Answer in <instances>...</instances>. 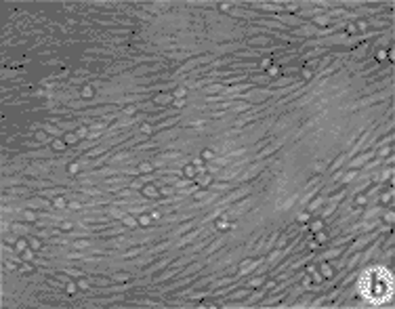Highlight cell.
Segmentation results:
<instances>
[{
  "mask_svg": "<svg viewBox=\"0 0 395 309\" xmlns=\"http://www.w3.org/2000/svg\"><path fill=\"white\" fill-rule=\"evenodd\" d=\"M345 198V191H338V194L334 196V198H330V202H328V208L326 210H322V217H328V215H330L334 208H336V204L340 202V200H343Z\"/></svg>",
  "mask_w": 395,
  "mask_h": 309,
  "instance_id": "obj_1",
  "label": "cell"
},
{
  "mask_svg": "<svg viewBox=\"0 0 395 309\" xmlns=\"http://www.w3.org/2000/svg\"><path fill=\"white\" fill-rule=\"evenodd\" d=\"M372 156H374V149H370V151H364L359 158H355V160L351 162V166H359V164H364V162H368V160H372Z\"/></svg>",
  "mask_w": 395,
  "mask_h": 309,
  "instance_id": "obj_2",
  "label": "cell"
},
{
  "mask_svg": "<svg viewBox=\"0 0 395 309\" xmlns=\"http://www.w3.org/2000/svg\"><path fill=\"white\" fill-rule=\"evenodd\" d=\"M30 206L32 208H48V206H53V202L50 200H32Z\"/></svg>",
  "mask_w": 395,
  "mask_h": 309,
  "instance_id": "obj_3",
  "label": "cell"
},
{
  "mask_svg": "<svg viewBox=\"0 0 395 309\" xmlns=\"http://www.w3.org/2000/svg\"><path fill=\"white\" fill-rule=\"evenodd\" d=\"M246 294H250V286L242 288L240 292H233V294L229 292V301H231V299H233V301H240V299H244V297H246Z\"/></svg>",
  "mask_w": 395,
  "mask_h": 309,
  "instance_id": "obj_4",
  "label": "cell"
},
{
  "mask_svg": "<svg viewBox=\"0 0 395 309\" xmlns=\"http://www.w3.org/2000/svg\"><path fill=\"white\" fill-rule=\"evenodd\" d=\"M324 200H326V198H324V194H322V196H318V200H313V202H311V204L307 206V208H309L311 212H315V210H318V208H320V206L324 204Z\"/></svg>",
  "mask_w": 395,
  "mask_h": 309,
  "instance_id": "obj_5",
  "label": "cell"
},
{
  "mask_svg": "<svg viewBox=\"0 0 395 309\" xmlns=\"http://www.w3.org/2000/svg\"><path fill=\"white\" fill-rule=\"evenodd\" d=\"M65 145H67V143H65V141L53 139V143H50V149H53V151H63V149H65Z\"/></svg>",
  "mask_w": 395,
  "mask_h": 309,
  "instance_id": "obj_6",
  "label": "cell"
},
{
  "mask_svg": "<svg viewBox=\"0 0 395 309\" xmlns=\"http://www.w3.org/2000/svg\"><path fill=\"white\" fill-rule=\"evenodd\" d=\"M122 223H124L126 227H137V223H139V221H137V219H135L133 215H124V217H122Z\"/></svg>",
  "mask_w": 395,
  "mask_h": 309,
  "instance_id": "obj_7",
  "label": "cell"
},
{
  "mask_svg": "<svg viewBox=\"0 0 395 309\" xmlns=\"http://www.w3.org/2000/svg\"><path fill=\"white\" fill-rule=\"evenodd\" d=\"M128 286H109V288H101V290H95V292H103V294H109V292H122L126 290Z\"/></svg>",
  "mask_w": 395,
  "mask_h": 309,
  "instance_id": "obj_8",
  "label": "cell"
},
{
  "mask_svg": "<svg viewBox=\"0 0 395 309\" xmlns=\"http://www.w3.org/2000/svg\"><path fill=\"white\" fill-rule=\"evenodd\" d=\"M143 194L149 196V198H156V196H160V191H158L153 185H145V187H143Z\"/></svg>",
  "mask_w": 395,
  "mask_h": 309,
  "instance_id": "obj_9",
  "label": "cell"
},
{
  "mask_svg": "<svg viewBox=\"0 0 395 309\" xmlns=\"http://www.w3.org/2000/svg\"><path fill=\"white\" fill-rule=\"evenodd\" d=\"M322 276H324V278H332V276H334V269L330 267V263H324V265H322Z\"/></svg>",
  "mask_w": 395,
  "mask_h": 309,
  "instance_id": "obj_10",
  "label": "cell"
},
{
  "mask_svg": "<svg viewBox=\"0 0 395 309\" xmlns=\"http://www.w3.org/2000/svg\"><path fill=\"white\" fill-rule=\"evenodd\" d=\"M179 122V118H170V120H166V122H162V124H158L156 126V131H162V128H168V126H175Z\"/></svg>",
  "mask_w": 395,
  "mask_h": 309,
  "instance_id": "obj_11",
  "label": "cell"
},
{
  "mask_svg": "<svg viewBox=\"0 0 395 309\" xmlns=\"http://www.w3.org/2000/svg\"><path fill=\"white\" fill-rule=\"evenodd\" d=\"M206 91H208V93H223V84H221V82H215V84H210Z\"/></svg>",
  "mask_w": 395,
  "mask_h": 309,
  "instance_id": "obj_12",
  "label": "cell"
},
{
  "mask_svg": "<svg viewBox=\"0 0 395 309\" xmlns=\"http://www.w3.org/2000/svg\"><path fill=\"white\" fill-rule=\"evenodd\" d=\"M357 173H359V170H349V173L343 177V181H345V183H349V181H355V179H357Z\"/></svg>",
  "mask_w": 395,
  "mask_h": 309,
  "instance_id": "obj_13",
  "label": "cell"
},
{
  "mask_svg": "<svg viewBox=\"0 0 395 309\" xmlns=\"http://www.w3.org/2000/svg\"><path fill=\"white\" fill-rule=\"evenodd\" d=\"M345 160H347V156H345V153H343V156H338V158H336V162H334V164L330 166V173H334V170H336V168H338V166L343 164Z\"/></svg>",
  "mask_w": 395,
  "mask_h": 309,
  "instance_id": "obj_14",
  "label": "cell"
},
{
  "mask_svg": "<svg viewBox=\"0 0 395 309\" xmlns=\"http://www.w3.org/2000/svg\"><path fill=\"white\" fill-rule=\"evenodd\" d=\"M53 206H55V208H65V206H67V200H65V198H57V200H53Z\"/></svg>",
  "mask_w": 395,
  "mask_h": 309,
  "instance_id": "obj_15",
  "label": "cell"
},
{
  "mask_svg": "<svg viewBox=\"0 0 395 309\" xmlns=\"http://www.w3.org/2000/svg\"><path fill=\"white\" fill-rule=\"evenodd\" d=\"M13 231H15V234H28L30 236V229L23 227V225H15V223H13Z\"/></svg>",
  "mask_w": 395,
  "mask_h": 309,
  "instance_id": "obj_16",
  "label": "cell"
},
{
  "mask_svg": "<svg viewBox=\"0 0 395 309\" xmlns=\"http://www.w3.org/2000/svg\"><path fill=\"white\" fill-rule=\"evenodd\" d=\"M278 147H280V143H275V145H271L269 149H265V151H261V153H259V156H256V158H259V160H261V158H265V156H267V153H271L273 149H278Z\"/></svg>",
  "mask_w": 395,
  "mask_h": 309,
  "instance_id": "obj_17",
  "label": "cell"
},
{
  "mask_svg": "<svg viewBox=\"0 0 395 309\" xmlns=\"http://www.w3.org/2000/svg\"><path fill=\"white\" fill-rule=\"evenodd\" d=\"M76 137H78V135H74V133H67V135H65V143H67V145H74L76 141H78Z\"/></svg>",
  "mask_w": 395,
  "mask_h": 309,
  "instance_id": "obj_18",
  "label": "cell"
},
{
  "mask_svg": "<svg viewBox=\"0 0 395 309\" xmlns=\"http://www.w3.org/2000/svg\"><path fill=\"white\" fill-rule=\"evenodd\" d=\"M173 276H175V271H166L164 276H158V278H156L153 282H156V284H158V282H164V280H168V278H173Z\"/></svg>",
  "mask_w": 395,
  "mask_h": 309,
  "instance_id": "obj_19",
  "label": "cell"
},
{
  "mask_svg": "<svg viewBox=\"0 0 395 309\" xmlns=\"http://www.w3.org/2000/svg\"><path fill=\"white\" fill-rule=\"evenodd\" d=\"M139 223H141V225H145V227H147V225H151V217H147V215H143V217L139 219Z\"/></svg>",
  "mask_w": 395,
  "mask_h": 309,
  "instance_id": "obj_20",
  "label": "cell"
},
{
  "mask_svg": "<svg viewBox=\"0 0 395 309\" xmlns=\"http://www.w3.org/2000/svg\"><path fill=\"white\" fill-rule=\"evenodd\" d=\"M313 23H318V25H328V23H330V19H328V17H318V19H313Z\"/></svg>",
  "mask_w": 395,
  "mask_h": 309,
  "instance_id": "obj_21",
  "label": "cell"
},
{
  "mask_svg": "<svg viewBox=\"0 0 395 309\" xmlns=\"http://www.w3.org/2000/svg\"><path fill=\"white\" fill-rule=\"evenodd\" d=\"M175 189H177V187H162V189H160V194H162V196H164V194H166V196H170V194H175Z\"/></svg>",
  "mask_w": 395,
  "mask_h": 309,
  "instance_id": "obj_22",
  "label": "cell"
},
{
  "mask_svg": "<svg viewBox=\"0 0 395 309\" xmlns=\"http://www.w3.org/2000/svg\"><path fill=\"white\" fill-rule=\"evenodd\" d=\"M32 259H34V250H30V248H28V250L23 252V261H32Z\"/></svg>",
  "mask_w": 395,
  "mask_h": 309,
  "instance_id": "obj_23",
  "label": "cell"
},
{
  "mask_svg": "<svg viewBox=\"0 0 395 309\" xmlns=\"http://www.w3.org/2000/svg\"><path fill=\"white\" fill-rule=\"evenodd\" d=\"M28 242L32 244L34 248H40V242H38V238H32V236H28Z\"/></svg>",
  "mask_w": 395,
  "mask_h": 309,
  "instance_id": "obj_24",
  "label": "cell"
},
{
  "mask_svg": "<svg viewBox=\"0 0 395 309\" xmlns=\"http://www.w3.org/2000/svg\"><path fill=\"white\" fill-rule=\"evenodd\" d=\"M318 189H320V187H318ZM318 189H315V191H318ZM315 191H311V194H307L305 198H303V202H301V204H307V202H309V200H311V198L315 196Z\"/></svg>",
  "mask_w": 395,
  "mask_h": 309,
  "instance_id": "obj_25",
  "label": "cell"
},
{
  "mask_svg": "<svg viewBox=\"0 0 395 309\" xmlns=\"http://www.w3.org/2000/svg\"><path fill=\"white\" fill-rule=\"evenodd\" d=\"M151 168H153V166H151L149 162H143V164L139 166V170H151Z\"/></svg>",
  "mask_w": 395,
  "mask_h": 309,
  "instance_id": "obj_26",
  "label": "cell"
},
{
  "mask_svg": "<svg viewBox=\"0 0 395 309\" xmlns=\"http://www.w3.org/2000/svg\"><path fill=\"white\" fill-rule=\"evenodd\" d=\"M67 206H70L72 210H78V208H82V204H80V202H70Z\"/></svg>",
  "mask_w": 395,
  "mask_h": 309,
  "instance_id": "obj_27",
  "label": "cell"
},
{
  "mask_svg": "<svg viewBox=\"0 0 395 309\" xmlns=\"http://www.w3.org/2000/svg\"><path fill=\"white\" fill-rule=\"evenodd\" d=\"M185 95H187L185 88H177V91H175V97H185Z\"/></svg>",
  "mask_w": 395,
  "mask_h": 309,
  "instance_id": "obj_28",
  "label": "cell"
},
{
  "mask_svg": "<svg viewBox=\"0 0 395 309\" xmlns=\"http://www.w3.org/2000/svg\"><path fill=\"white\" fill-rule=\"evenodd\" d=\"M219 246H223V240H217V242L212 244V246L208 248V252H212V250H215V248H219Z\"/></svg>",
  "mask_w": 395,
  "mask_h": 309,
  "instance_id": "obj_29",
  "label": "cell"
},
{
  "mask_svg": "<svg viewBox=\"0 0 395 309\" xmlns=\"http://www.w3.org/2000/svg\"><path fill=\"white\" fill-rule=\"evenodd\" d=\"M391 141H393V135H387V137H385V139H383V141H380V143H378V147L383 145V143H385V145H387V143H391Z\"/></svg>",
  "mask_w": 395,
  "mask_h": 309,
  "instance_id": "obj_30",
  "label": "cell"
},
{
  "mask_svg": "<svg viewBox=\"0 0 395 309\" xmlns=\"http://www.w3.org/2000/svg\"><path fill=\"white\" fill-rule=\"evenodd\" d=\"M322 223H324L322 219H320V221H315V223L311 225V227H313V231H320V229H322Z\"/></svg>",
  "mask_w": 395,
  "mask_h": 309,
  "instance_id": "obj_31",
  "label": "cell"
},
{
  "mask_svg": "<svg viewBox=\"0 0 395 309\" xmlns=\"http://www.w3.org/2000/svg\"><path fill=\"white\" fill-rule=\"evenodd\" d=\"M88 242H74V248H86Z\"/></svg>",
  "mask_w": 395,
  "mask_h": 309,
  "instance_id": "obj_32",
  "label": "cell"
},
{
  "mask_svg": "<svg viewBox=\"0 0 395 309\" xmlns=\"http://www.w3.org/2000/svg\"><path fill=\"white\" fill-rule=\"evenodd\" d=\"M156 101H158V103H170V97H166V95H162V97H158Z\"/></svg>",
  "mask_w": 395,
  "mask_h": 309,
  "instance_id": "obj_33",
  "label": "cell"
},
{
  "mask_svg": "<svg viewBox=\"0 0 395 309\" xmlns=\"http://www.w3.org/2000/svg\"><path fill=\"white\" fill-rule=\"evenodd\" d=\"M185 175H187V177H195V170H193V166H187V168H185Z\"/></svg>",
  "mask_w": 395,
  "mask_h": 309,
  "instance_id": "obj_34",
  "label": "cell"
},
{
  "mask_svg": "<svg viewBox=\"0 0 395 309\" xmlns=\"http://www.w3.org/2000/svg\"><path fill=\"white\" fill-rule=\"evenodd\" d=\"M204 158H206V160H212V158H215V153L210 151V149H206V151H204Z\"/></svg>",
  "mask_w": 395,
  "mask_h": 309,
  "instance_id": "obj_35",
  "label": "cell"
},
{
  "mask_svg": "<svg viewBox=\"0 0 395 309\" xmlns=\"http://www.w3.org/2000/svg\"><path fill=\"white\" fill-rule=\"evenodd\" d=\"M385 221H387V223H393V212H391V210L385 215Z\"/></svg>",
  "mask_w": 395,
  "mask_h": 309,
  "instance_id": "obj_36",
  "label": "cell"
},
{
  "mask_svg": "<svg viewBox=\"0 0 395 309\" xmlns=\"http://www.w3.org/2000/svg\"><path fill=\"white\" fill-rule=\"evenodd\" d=\"M88 88H90V86H84V91H82V95H84V97H90V95H93V93L88 91Z\"/></svg>",
  "mask_w": 395,
  "mask_h": 309,
  "instance_id": "obj_37",
  "label": "cell"
},
{
  "mask_svg": "<svg viewBox=\"0 0 395 309\" xmlns=\"http://www.w3.org/2000/svg\"><path fill=\"white\" fill-rule=\"evenodd\" d=\"M78 168H80V166H78V164H72V166H70V173H72V175H74V173H76V170H78Z\"/></svg>",
  "mask_w": 395,
  "mask_h": 309,
  "instance_id": "obj_38",
  "label": "cell"
},
{
  "mask_svg": "<svg viewBox=\"0 0 395 309\" xmlns=\"http://www.w3.org/2000/svg\"><path fill=\"white\" fill-rule=\"evenodd\" d=\"M61 227H63V229H72V223H70V221H65V223H61Z\"/></svg>",
  "mask_w": 395,
  "mask_h": 309,
  "instance_id": "obj_39",
  "label": "cell"
},
{
  "mask_svg": "<svg viewBox=\"0 0 395 309\" xmlns=\"http://www.w3.org/2000/svg\"><path fill=\"white\" fill-rule=\"evenodd\" d=\"M385 55H387V50L383 48V50H378V59H385Z\"/></svg>",
  "mask_w": 395,
  "mask_h": 309,
  "instance_id": "obj_40",
  "label": "cell"
},
{
  "mask_svg": "<svg viewBox=\"0 0 395 309\" xmlns=\"http://www.w3.org/2000/svg\"><path fill=\"white\" fill-rule=\"evenodd\" d=\"M227 227V221H219V229H225Z\"/></svg>",
  "mask_w": 395,
  "mask_h": 309,
  "instance_id": "obj_41",
  "label": "cell"
},
{
  "mask_svg": "<svg viewBox=\"0 0 395 309\" xmlns=\"http://www.w3.org/2000/svg\"><path fill=\"white\" fill-rule=\"evenodd\" d=\"M67 292H76V286H74V284H67Z\"/></svg>",
  "mask_w": 395,
  "mask_h": 309,
  "instance_id": "obj_42",
  "label": "cell"
}]
</instances>
